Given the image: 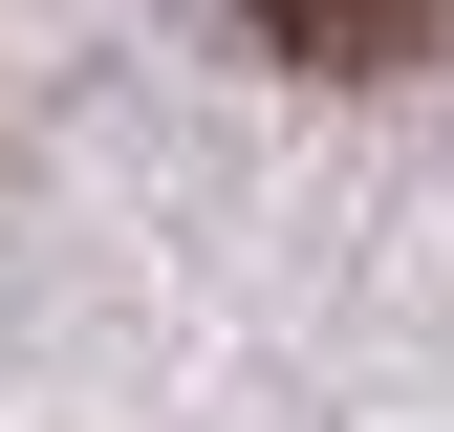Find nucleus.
<instances>
[{
    "label": "nucleus",
    "mask_w": 454,
    "mask_h": 432,
    "mask_svg": "<svg viewBox=\"0 0 454 432\" xmlns=\"http://www.w3.org/2000/svg\"><path fill=\"white\" fill-rule=\"evenodd\" d=\"M239 22H260L303 87H389V66H433V43H454V0H239Z\"/></svg>",
    "instance_id": "f257e3e1"
}]
</instances>
